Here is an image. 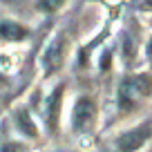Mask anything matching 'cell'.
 <instances>
[{"mask_svg": "<svg viewBox=\"0 0 152 152\" xmlns=\"http://www.w3.org/2000/svg\"><path fill=\"white\" fill-rule=\"evenodd\" d=\"M61 101H63V85L54 90V94L49 96V107H47V128L52 132H56V125H58V110H61Z\"/></svg>", "mask_w": 152, "mask_h": 152, "instance_id": "obj_5", "label": "cell"}, {"mask_svg": "<svg viewBox=\"0 0 152 152\" xmlns=\"http://www.w3.org/2000/svg\"><path fill=\"white\" fill-rule=\"evenodd\" d=\"M27 29L23 25H16V23H0V38H5V40H23L27 38Z\"/></svg>", "mask_w": 152, "mask_h": 152, "instance_id": "obj_6", "label": "cell"}, {"mask_svg": "<svg viewBox=\"0 0 152 152\" xmlns=\"http://www.w3.org/2000/svg\"><path fill=\"white\" fill-rule=\"evenodd\" d=\"M107 65H110V52H105V56H103V63H101V67H103V69H107Z\"/></svg>", "mask_w": 152, "mask_h": 152, "instance_id": "obj_11", "label": "cell"}, {"mask_svg": "<svg viewBox=\"0 0 152 152\" xmlns=\"http://www.w3.org/2000/svg\"><path fill=\"white\" fill-rule=\"evenodd\" d=\"M63 2H65V0H40L38 7H40L43 11H54V9H58Z\"/></svg>", "mask_w": 152, "mask_h": 152, "instance_id": "obj_8", "label": "cell"}, {"mask_svg": "<svg viewBox=\"0 0 152 152\" xmlns=\"http://www.w3.org/2000/svg\"><path fill=\"white\" fill-rule=\"evenodd\" d=\"M2 152H25V145H18V143H9V145H5V150Z\"/></svg>", "mask_w": 152, "mask_h": 152, "instance_id": "obj_10", "label": "cell"}, {"mask_svg": "<svg viewBox=\"0 0 152 152\" xmlns=\"http://www.w3.org/2000/svg\"><path fill=\"white\" fill-rule=\"evenodd\" d=\"M16 121H18V128L23 130L27 137H36L38 134V130H36V125L31 123V116H29L27 110H20V112L16 114Z\"/></svg>", "mask_w": 152, "mask_h": 152, "instance_id": "obj_7", "label": "cell"}, {"mask_svg": "<svg viewBox=\"0 0 152 152\" xmlns=\"http://www.w3.org/2000/svg\"><path fill=\"white\" fill-rule=\"evenodd\" d=\"M0 83H2V76H0Z\"/></svg>", "mask_w": 152, "mask_h": 152, "instance_id": "obj_14", "label": "cell"}, {"mask_svg": "<svg viewBox=\"0 0 152 152\" xmlns=\"http://www.w3.org/2000/svg\"><path fill=\"white\" fill-rule=\"evenodd\" d=\"M65 49H67V38L63 36V34H58L52 43H49V47L45 49L43 61H40L47 74H54L56 69H61L63 58H65Z\"/></svg>", "mask_w": 152, "mask_h": 152, "instance_id": "obj_4", "label": "cell"}, {"mask_svg": "<svg viewBox=\"0 0 152 152\" xmlns=\"http://www.w3.org/2000/svg\"><path fill=\"white\" fill-rule=\"evenodd\" d=\"M132 58H134V40L125 36V61H132Z\"/></svg>", "mask_w": 152, "mask_h": 152, "instance_id": "obj_9", "label": "cell"}, {"mask_svg": "<svg viewBox=\"0 0 152 152\" xmlns=\"http://www.w3.org/2000/svg\"><path fill=\"white\" fill-rule=\"evenodd\" d=\"M152 137V121H143L141 125H137L134 130L121 134L116 145H119V152H137L148 139Z\"/></svg>", "mask_w": 152, "mask_h": 152, "instance_id": "obj_2", "label": "cell"}, {"mask_svg": "<svg viewBox=\"0 0 152 152\" xmlns=\"http://www.w3.org/2000/svg\"><path fill=\"white\" fill-rule=\"evenodd\" d=\"M152 92V76L150 74H137V76H128L121 83L119 90V105L123 112L137 107V103L145 96H150Z\"/></svg>", "mask_w": 152, "mask_h": 152, "instance_id": "obj_1", "label": "cell"}, {"mask_svg": "<svg viewBox=\"0 0 152 152\" xmlns=\"http://www.w3.org/2000/svg\"><path fill=\"white\" fill-rule=\"evenodd\" d=\"M148 56L152 58V40H150V45H148Z\"/></svg>", "mask_w": 152, "mask_h": 152, "instance_id": "obj_13", "label": "cell"}, {"mask_svg": "<svg viewBox=\"0 0 152 152\" xmlns=\"http://www.w3.org/2000/svg\"><path fill=\"white\" fill-rule=\"evenodd\" d=\"M94 121H96V103L90 96H81L74 107V130L85 132L94 125Z\"/></svg>", "mask_w": 152, "mask_h": 152, "instance_id": "obj_3", "label": "cell"}, {"mask_svg": "<svg viewBox=\"0 0 152 152\" xmlns=\"http://www.w3.org/2000/svg\"><path fill=\"white\" fill-rule=\"evenodd\" d=\"M143 7H145V9H152V0H145V2H143Z\"/></svg>", "mask_w": 152, "mask_h": 152, "instance_id": "obj_12", "label": "cell"}]
</instances>
